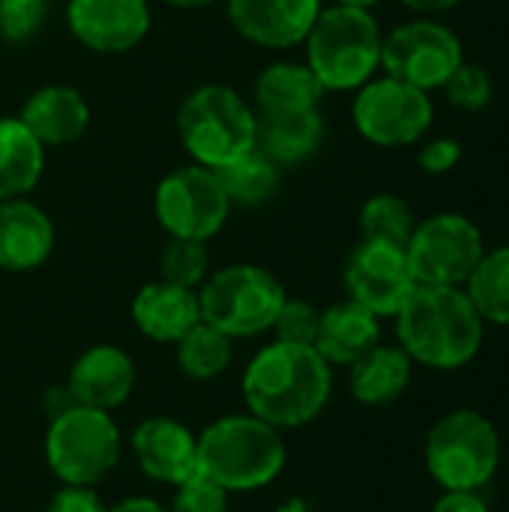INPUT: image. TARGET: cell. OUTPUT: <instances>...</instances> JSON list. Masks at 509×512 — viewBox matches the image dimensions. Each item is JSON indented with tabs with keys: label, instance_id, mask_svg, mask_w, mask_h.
Listing matches in <instances>:
<instances>
[{
	"label": "cell",
	"instance_id": "cell-1",
	"mask_svg": "<svg viewBox=\"0 0 509 512\" xmlns=\"http://www.w3.org/2000/svg\"><path fill=\"white\" fill-rule=\"evenodd\" d=\"M333 393V366L315 345L273 339L243 372L246 411L279 432L303 429L327 408Z\"/></svg>",
	"mask_w": 509,
	"mask_h": 512
},
{
	"label": "cell",
	"instance_id": "cell-2",
	"mask_svg": "<svg viewBox=\"0 0 509 512\" xmlns=\"http://www.w3.org/2000/svg\"><path fill=\"white\" fill-rule=\"evenodd\" d=\"M396 336L414 366L456 372L480 354L486 321L465 288L417 285L396 315Z\"/></svg>",
	"mask_w": 509,
	"mask_h": 512
},
{
	"label": "cell",
	"instance_id": "cell-3",
	"mask_svg": "<svg viewBox=\"0 0 509 512\" xmlns=\"http://www.w3.org/2000/svg\"><path fill=\"white\" fill-rule=\"evenodd\" d=\"M195 456L198 474L219 483L228 495L270 486L288 462L282 432L249 411L210 423L198 435Z\"/></svg>",
	"mask_w": 509,
	"mask_h": 512
},
{
	"label": "cell",
	"instance_id": "cell-4",
	"mask_svg": "<svg viewBox=\"0 0 509 512\" xmlns=\"http://www.w3.org/2000/svg\"><path fill=\"white\" fill-rule=\"evenodd\" d=\"M381 45V27L369 9L336 3L321 9L306 36V66L324 90H354L381 66Z\"/></svg>",
	"mask_w": 509,
	"mask_h": 512
},
{
	"label": "cell",
	"instance_id": "cell-5",
	"mask_svg": "<svg viewBox=\"0 0 509 512\" xmlns=\"http://www.w3.org/2000/svg\"><path fill=\"white\" fill-rule=\"evenodd\" d=\"M423 459L444 492H480L501 468V432L486 414L456 408L429 429Z\"/></svg>",
	"mask_w": 509,
	"mask_h": 512
},
{
	"label": "cell",
	"instance_id": "cell-6",
	"mask_svg": "<svg viewBox=\"0 0 509 512\" xmlns=\"http://www.w3.org/2000/svg\"><path fill=\"white\" fill-rule=\"evenodd\" d=\"M177 129L195 165L222 168L255 150L258 117L231 87L204 84L192 90L177 114Z\"/></svg>",
	"mask_w": 509,
	"mask_h": 512
},
{
	"label": "cell",
	"instance_id": "cell-7",
	"mask_svg": "<svg viewBox=\"0 0 509 512\" xmlns=\"http://www.w3.org/2000/svg\"><path fill=\"white\" fill-rule=\"evenodd\" d=\"M123 435L108 411L72 405L48 420L45 462L63 486L102 483L120 462Z\"/></svg>",
	"mask_w": 509,
	"mask_h": 512
},
{
	"label": "cell",
	"instance_id": "cell-8",
	"mask_svg": "<svg viewBox=\"0 0 509 512\" xmlns=\"http://www.w3.org/2000/svg\"><path fill=\"white\" fill-rule=\"evenodd\" d=\"M285 288L273 273L255 264H231L207 276L198 288L201 321L231 339H252L273 327Z\"/></svg>",
	"mask_w": 509,
	"mask_h": 512
},
{
	"label": "cell",
	"instance_id": "cell-9",
	"mask_svg": "<svg viewBox=\"0 0 509 512\" xmlns=\"http://www.w3.org/2000/svg\"><path fill=\"white\" fill-rule=\"evenodd\" d=\"M486 246L480 228L459 213H438L417 222L405 255L417 285L462 288L480 264Z\"/></svg>",
	"mask_w": 509,
	"mask_h": 512
},
{
	"label": "cell",
	"instance_id": "cell-10",
	"mask_svg": "<svg viewBox=\"0 0 509 512\" xmlns=\"http://www.w3.org/2000/svg\"><path fill=\"white\" fill-rule=\"evenodd\" d=\"M231 201L213 168L186 165L171 171L156 189V219L168 237L207 243L228 222Z\"/></svg>",
	"mask_w": 509,
	"mask_h": 512
},
{
	"label": "cell",
	"instance_id": "cell-11",
	"mask_svg": "<svg viewBox=\"0 0 509 512\" xmlns=\"http://www.w3.org/2000/svg\"><path fill=\"white\" fill-rule=\"evenodd\" d=\"M351 114L366 141L378 147H405L429 132L435 108L426 90L387 75L360 87Z\"/></svg>",
	"mask_w": 509,
	"mask_h": 512
},
{
	"label": "cell",
	"instance_id": "cell-12",
	"mask_svg": "<svg viewBox=\"0 0 509 512\" xmlns=\"http://www.w3.org/2000/svg\"><path fill=\"white\" fill-rule=\"evenodd\" d=\"M465 60L459 36L438 21H411L396 27L381 45V66L390 78L420 90L444 87Z\"/></svg>",
	"mask_w": 509,
	"mask_h": 512
},
{
	"label": "cell",
	"instance_id": "cell-13",
	"mask_svg": "<svg viewBox=\"0 0 509 512\" xmlns=\"http://www.w3.org/2000/svg\"><path fill=\"white\" fill-rule=\"evenodd\" d=\"M348 300L360 303L378 318H396L405 300L414 294L417 279L408 267V255L399 246L363 240L345 264Z\"/></svg>",
	"mask_w": 509,
	"mask_h": 512
},
{
	"label": "cell",
	"instance_id": "cell-14",
	"mask_svg": "<svg viewBox=\"0 0 509 512\" xmlns=\"http://www.w3.org/2000/svg\"><path fill=\"white\" fill-rule=\"evenodd\" d=\"M66 18L72 36L99 54L129 51L150 30L147 0H69Z\"/></svg>",
	"mask_w": 509,
	"mask_h": 512
},
{
	"label": "cell",
	"instance_id": "cell-15",
	"mask_svg": "<svg viewBox=\"0 0 509 512\" xmlns=\"http://www.w3.org/2000/svg\"><path fill=\"white\" fill-rule=\"evenodd\" d=\"M129 444L141 474L159 486L174 489L198 471V456H195L198 435H192V429L174 417L141 420L132 429Z\"/></svg>",
	"mask_w": 509,
	"mask_h": 512
},
{
	"label": "cell",
	"instance_id": "cell-16",
	"mask_svg": "<svg viewBox=\"0 0 509 512\" xmlns=\"http://www.w3.org/2000/svg\"><path fill=\"white\" fill-rule=\"evenodd\" d=\"M321 0H228V18L237 33L264 48H291L306 42Z\"/></svg>",
	"mask_w": 509,
	"mask_h": 512
},
{
	"label": "cell",
	"instance_id": "cell-17",
	"mask_svg": "<svg viewBox=\"0 0 509 512\" xmlns=\"http://www.w3.org/2000/svg\"><path fill=\"white\" fill-rule=\"evenodd\" d=\"M66 390L75 405L111 414L126 405L135 390V363L117 345H93L72 363Z\"/></svg>",
	"mask_w": 509,
	"mask_h": 512
},
{
	"label": "cell",
	"instance_id": "cell-18",
	"mask_svg": "<svg viewBox=\"0 0 509 512\" xmlns=\"http://www.w3.org/2000/svg\"><path fill=\"white\" fill-rule=\"evenodd\" d=\"M54 249V225L27 198L0 201V270L27 273L48 261Z\"/></svg>",
	"mask_w": 509,
	"mask_h": 512
},
{
	"label": "cell",
	"instance_id": "cell-19",
	"mask_svg": "<svg viewBox=\"0 0 509 512\" xmlns=\"http://www.w3.org/2000/svg\"><path fill=\"white\" fill-rule=\"evenodd\" d=\"M132 321L138 333L153 342H177L201 321L198 291L171 285L165 279L150 282L132 300Z\"/></svg>",
	"mask_w": 509,
	"mask_h": 512
},
{
	"label": "cell",
	"instance_id": "cell-20",
	"mask_svg": "<svg viewBox=\"0 0 509 512\" xmlns=\"http://www.w3.org/2000/svg\"><path fill=\"white\" fill-rule=\"evenodd\" d=\"M375 345H381V318L354 300H342L321 312L315 351L330 366H354Z\"/></svg>",
	"mask_w": 509,
	"mask_h": 512
},
{
	"label": "cell",
	"instance_id": "cell-21",
	"mask_svg": "<svg viewBox=\"0 0 509 512\" xmlns=\"http://www.w3.org/2000/svg\"><path fill=\"white\" fill-rule=\"evenodd\" d=\"M21 123L36 135L42 147H60L84 135L90 108L75 87L48 84L24 102Z\"/></svg>",
	"mask_w": 509,
	"mask_h": 512
},
{
	"label": "cell",
	"instance_id": "cell-22",
	"mask_svg": "<svg viewBox=\"0 0 509 512\" xmlns=\"http://www.w3.org/2000/svg\"><path fill=\"white\" fill-rule=\"evenodd\" d=\"M348 369L351 396L366 408H384L399 402L414 378V360L399 345H375Z\"/></svg>",
	"mask_w": 509,
	"mask_h": 512
},
{
	"label": "cell",
	"instance_id": "cell-23",
	"mask_svg": "<svg viewBox=\"0 0 509 512\" xmlns=\"http://www.w3.org/2000/svg\"><path fill=\"white\" fill-rule=\"evenodd\" d=\"M324 84L306 63H273L255 81V117H279L321 105Z\"/></svg>",
	"mask_w": 509,
	"mask_h": 512
},
{
	"label": "cell",
	"instance_id": "cell-24",
	"mask_svg": "<svg viewBox=\"0 0 509 512\" xmlns=\"http://www.w3.org/2000/svg\"><path fill=\"white\" fill-rule=\"evenodd\" d=\"M324 138V117L318 108L258 117V141L255 147L276 165H297L309 159Z\"/></svg>",
	"mask_w": 509,
	"mask_h": 512
},
{
	"label": "cell",
	"instance_id": "cell-25",
	"mask_svg": "<svg viewBox=\"0 0 509 512\" xmlns=\"http://www.w3.org/2000/svg\"><path fill=\"white\" fill-rule=\"evenodd\" d=\"M45 147L21 123V117H0V201L24 198L42 177Z\"/></svg>",
	"mask_w": 509,
	"mask_h": 512
},
{
	"label": "cell",
	"instance_id": "cell-26",
	"mask_svg": "<svg viewBox=\"0 0 509 512\" xmlns=\"http://www.w3.org/2000/svg\"><path fill=\"white\" fill-rule=\"evenodd\" d=\"M465 294L486 324L509 327V246L483 252L465 282Z\"/></svg>",
	"mask_w": 509,
	"mask_h": 512
},
{
	"label": "cell",
	"instance_id": "cell-27",
	"mask_svg": "<svg viewBox=\"0 0 509 512\" xmlns=\"http://www.w3.org/2000/svg\"><path fill=\"white\" fill-rule=\"evenodd\" d=\"M174 345H177V366L192 381H213L234 360V339L210 327L207 321H198Z\"/></svg>",
	"mask_w": 509,
	"mask_h": 512
},
{
	"label": "cell",
	"instance_id": "cell-28",
	"mask_svg": "<svg viewBox=\"0 0 509 512\" xmlns=\"http://www.w3.org/2000/svg\"><path fill=\"white\" fill-rule=\"evenodd\" d=\"M231 207L240 204V207H255L261 201H267L276 186H279V171H276V162H270L258 147L237 156L234 162L222 165V168H213Z\"/></svg>",
	"mask_w": 509,
	"mask_h": 512
},
{
	"label": "cell",
	"instance_id": "cell-29",
	"mask_svg": "<svg viewBox=\"0 0 509 512\" xmlns=\"http://www.w3.org/2000/svg\"><path fill=\"white\" fill-rule=\"evenodd\" d=\"M414 228H417L414 210L408 207V201H402L396 195H375L360 210L363 240H378V243L405 249Z\"/></svg>",
	"mask_w": 509,
	"mask_h": 512
},
{
	"label": "cell",
	"instance_id": "cell-30",
	"mask_svg": "<svg viewBox=\"0 0 509 512\" xmlns=\"http://www.w3.org/2000/svg\"><path fill=\"white\" fill-rule=\"evenodd\" d=\"M207 270H210V255L201 240L171 237L165 243L162 258H159V273L165 282L198 291L207 279Z\"/></svg>",
	"mask_w": 509,
	"mask_h": 512
},
{
	"label": "cell",
	"instance_id": "cell-31",
	"mask_svg": "<svg viewBox=\"0 0 509 512\" xmlns=\"http://www.w3.org/2000/svg\"><path fill=\"white\" fill-rule=\"evenodd\" d=\"M492 90L495 87H492L489 72L480 63H468V60H462L459 69L444 84L450 105H456L459 111H468V114L483 111L492 102Z\"/></svg>",
	"mask_w": 509,
	"mask_h": 512
},
{
	"label": "cell",
	"instance_id": "cell-32",
	"mask_svg": "<svg viewBox=\"0 0 509 512\" xmlns=\"http://www.w3.org/2000/svg\"><path fill=\"white\" fill-rule=\"evenodd\" d=\"M318 321L321 312L309 303V300H297V297H285V303L276 312L273 321V333L279 342H291V345H315L318 336Z\"/></svg>",
	"mask_w": 509,
	"mask_h": 512
},
{
	"label": "cell",
	"instance_id": "cell-33",
	"mask_svg": "<svg viewBox=\"0 0 509 512\" xmlns=\"http://www.w3.org/2000/svg\"><path fill=\"white\" fill-rule=\"evenodd\" d=\"M171 512H228V492L204 474H192L180 486H174Z\"/></svg>",
	"mask_w": 509,
	"mask_h": 512
},
{
	"label": "cell",
	"instance_id": "cell-34",
	"mask_svg": "<svg viewBox=\"0 0 509 512\" xmlns=\"http://www.w3.org/2000/svg\"><path fill=\"white\" fill-rule=\"evenodd\" d=\"M48 0H0V33L12 42L30 39L42 18H45Z\"/></svg>",
	"mask_w": 509,
	"mask_h": 512
},
{
	"label": "cell",
	"instance_id": "cell-35",
	"mask_svg": "<svg viewBox=\"0 0 509 512\" xmlns=\"http://www.w3.org/2000/svg\"><path fill=\"white\" fill-rule=\"evenodd\" d=\"M105 501L93 486H60L45 512H105Z\"/></svg>",
	"mask_w": 509,
	"mask_h": 512
},
{
	"label": "cell",
	"instance_id": "cell-36",
	"mask_svg": "<svg viewBox=\"0 0 509 512\" xmlns=\"http://www.w3.org/2000/svg\"><path fill=\"white\" fill-rule=\"evenodd\" d=\"M459 159H462L459 141H453V138H435V141H429L423 147V153H420L417 162H420V168L426 174H447V171H453L459 165Z\"/></svg>",
	"mask_w": 509,
	"mask_h": 512
},
{
	"label": "cell",
	"instance_id": "cell-37",
	"mask_svg": "<svg viewBox=\"0 0 509 512\" xmlns=\"http://www.w3.org/2000/svg\"><path fill=\"white\" fill-rule=\"evenodd\" d=\"M432 512H492L480 492H444Z\"/></svg>",
	"mask_w": 509,
	"mask_h": 512
},
{
	"label": "cell",
	"instance_id": "cell-38",
	"mask_svg": "<svg viewBox=\"0 0 509 512\" xmlns=\"http://www.w3.org/2000/svg\"><path fill=\"white\" fill-rule=\"evenodd\" d=\"M72 405H75V399H72V393L66 390V384H63V387H54V390H45V396H42V411H45L48 420L60 417V414L69 411Z\"/></svg>",
	"mask_w": 509,
	"mask_h": 512
},
{
	"label": "cell",
	"instance_id": "cell-39",
	"mask_svg": "<svg viewBox=\"0 0 509 512\" xmlns=\"http://www.w3.org/2000/svg\"><path fill=\"white\" fill-rule=\"evenodd\" d=\"M105 512H171L168 507H162L159 501H153V498H126V501H120V504H114V507H108Z\"/></svg>",
	"mask_w": 509,
	"mask_h": 512
},
{
	"label": "cell",
	"instance_id": "cell-40",
	"mask_svg": "<svg viewBox=\"0 0 509 512\" xmlns=\"http://www.w3.org/2000/svg\"><path fill=\"white\" fill-rule=\"evenodd\" d=\"M402 3L417 12H444V9H453L459 0H402Z\"/></svg>",
	"mask_w": 509,
	"mask_h": 512
},
{
	"label": "cell",
	"instance_id": "cell-41",
	"mask_svg": "<svg viewBox=\"0 0 509 512\" xmlns=\"http://www.w3.org/2000/svg\"><path fill=\"white\" fill-rule=\"evenodd\" d=\"M273 512H309V501L306 498H285Z\"/></svg>",
	"mask_w": 509,
	"mask_h": 512
},
{
	"label": "cell",
	"instance_id": "cell-42",
	"mask_svg": "<svg viewBox=\"0 0 509 512\" xmlns=\"http://www.w3.org/2000/svg\"><path fill=\"white\" fill-rule=\"evenodd\" d=\"M165 3H171V6H177V9H201V6H207V3H213V0H165Z\"/></svg>",
	"mask_w": 509,
	"mask_h": 512
},
{
	"label": "cell",
	"instance_id": "cell-43",
	"mask_svg": "<svg viewBox=\"0 0 509 512\" xmlns=\"http://www.w3.org/2000/svg\"><path fill=\"white\" fill-rule=\"evenodd\" d=\"M342 6H357V9H372L375 3H381V0H339Z\"/></svg>",
	"mask_w": 509,
	"mask_h": 512
}]
</instances>
